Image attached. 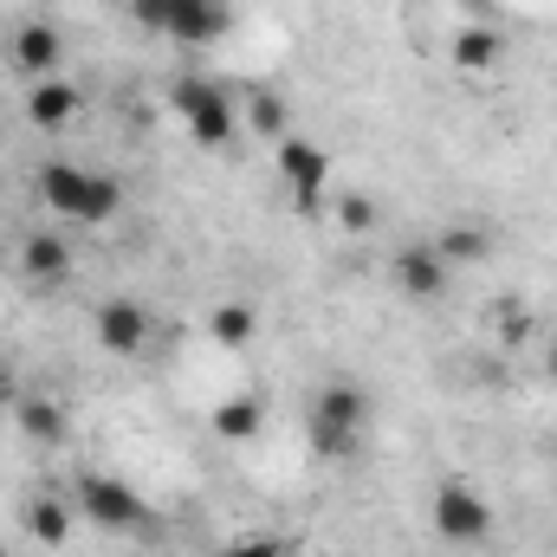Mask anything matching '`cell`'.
Here are the masks:
<instances>
[{
  "label": "cell",
  "instance_id": "cb8c5ba5",
  "mask_svg": "<svg viewBox=\"0 0 557 557\" xmlns=\"http://www.w3.org/2000/svg\"><path fill=\"white\" fill-rule=\"evenodd\" d=\"M545 383L557 389V344H545Z\"/></svg>",
  "mask_w": 557,
  "mask_h": 557
},
{
  "label": "cell",
  "instance_id": "ffe728a7",
  "mask_svg": "<svg viewBox=\"0 0 557 557\" xmlns=\"http://www.w3.org/2000/svg\"><path fill=\"white\" fill-rule=\"evenodd\" d=\"M337 227L357 234V240L376 234V201H370V195H337Z\"/></svg>",
  "mask_w": 557,
  "mask_h": 557
},
{
  "label": "cell",
  "instance_id": "3957f363",
  "mask_svg": "<svg viewBox=\"0 0 557 557\" xmlns=\"http://www.w3.org/2000/svg\"><path fill=\"white\" fill-rule=\"evenodd\" d=\"M363 421H370V396L357 389V383H324L318 396H311V421H305V434H311V447L324 454V460H344V454H357V441H363Z\"/></svg>",
  "mask_w": 557,
  "mask_h": 557
},
{
  "label": "cell",
  "instance_id": "4fadbf2b",
  "mask_svg": "<svg viewBox=\"0 0 557 557\" xmlns=\"http://www.w3.org/2000/svg\"><path fill=\"white\" fill-rule=\"evenodd\" d=\"M78 111H85V91H78L72 78H39V85L26 91V117H33L39 131H72Z\"/></svg>",
  "mask_w": 557,
  "mask_h": 557
},
{
  "label": "cell",
  "instance_id": "7c38bea8",
  "mask_svg": "<svg viewBox=\"0 0 557 557\" xmlns=\"http://www.w3.org/2000/svg\"><path fill=\"white\" fill-rule=\"evenodd\" d=\"M499 59H506V33H499L493 20H467V26L454 33V72L486 78V72H499Z\"/></svg>",
  "mask_w": 557,
  "mask_h": 557
},
{
  "label": "cell",
  "instance_id": "44dd1931",
  "mask_svg": "<svg viewBox=\"0 0 557 557\" xmlns=\"http://www.w3.org/2000/svg\"><path fill=\"white\" fill-rule=\"evenodd\" d=\"M221 557H285V539H273V532H247V539H234Z\"/></svg>",
  "mask_w": 557,
  "mask_h": 557
},
{
  "label": "cell",
  "instance_id": "52a82bcc",
  "mask_svg": "<svg viewBox=\"0 0 557 557\" xmlns=\"http://www.w3.org/2000/svg\"><path fill=\"white\" fill-rule=\"evenodd\" d=\"M273 156H278V182H285V195L311 214V208L324 201V188H331V149H324V143H305V137H278Z\"/></svg>",
  "mask_w": 557,
  "mask_h": 557
},
{
  "label": "cell",
  "instance_id": "30bf717a",
  "mask_svg": "<svg viewBox=\"0 0 557 557\" xmlns=\"http://www.w3.org/2000/svg\"><path fill=\"white\" fill-rule=\"evenodd\" d=\"M59 65H65V39H59V26L26 20V26L13 33V72L39 85V78H59Z\"/></svg>",
  "mask_w": 557,
  "mask_h": 557
},
{
  "label": "cell",
  "instance_id": "5bb4252c",
  "mask_svg": "<svg viewBox=\"0 0 557 557\" xmlns=\"http://www.w3.org/2000/svg\"><path fill=\"white\" fill-rule=\"evenodd\" d=\"M20 525H26V539H33L39 552H65V545H72V499H59V493H33L26 512H20Z\"/></svg>",
  "mask_w": 557,
  "mask_h": 557
},
{
  "label": "cell",
  "instance_id": "8992f818",
  "mask_svg": "<svg viewBox=\"0 0 557 557\" xmlns=\"http://www.w3.org/2000/svg\"><path fill=\"white\" fill-rule=\"evenodd\" d=\"M72 493H78V512H85L98 532H143V525H149L143 493L124 486V480H111V473H78Z\"/></svg>",
  "mask_w": 557,
  "mask_h": 557
},
{
  "label": "cell",
  "instance_id": "ba28073f",
  "mask_svg": "<svg viewBox=\"0 0 557 557\" xmlns=\"http://www.w3.org/2000/svg\"><path fill=\"white\" fill-rule=\"evenodd\" d=\"M447 273H454V267L434 253V240H409V247L389 260V278H396V292H403V298H421V305L447 292Z\"/></svg>",
  "mask_w": 557,
  "mask_h": 557
},
{
  "label": "cell",
  "instance_id": "ac0fdd59",
  "mask_svg": "<svg viewBox=\"0 0 557 557\" xmlns=\"http://www.w3.org/2000/svg\"><path fill=\"white\" fill-rule=\"evenodd\" d=\"M240 124H247L253 137H267V143L292 137V131H285V124H292V111H285V98H278V91H253V98L240 104Z\"/></svg>",
  "mask_w": 557,
  "mask_h": 557
},
{
  "label": "cell",
  "instance_id": "9c48e42d",
  "mask_svg": "<svg viewBox=\"0 0 557 557\" xmlns=\"http://www.w3.org/2000/svg\"><path fill=\"white\" fill-rule=\"evenodd\" d=\"M91 331H98V344H104L111 357H137L156 324H149V311H143L137 298H104L98 318H91Z\"/></svg>",
  "mask_w": 557,
  "mask_h": 557
},
{
  "label": "cell",
  "instance_id": "5b68a950",
  "mask_svg": "<svg viewBox=\"0 0 557 557\" xmlns=\"http://www.w3.org/2000/svg\"><path fill=\"white\" fill-rule=\"evenodd\" d=\"M169 111L188 124V137L201 143V149H227V137L240 131V111H234V98L214 85V78H175L169 85Z\"/></svg>",
  "mask_w": 557,
  "mask_h": 557
},
{
  "label": "cell",
  "instance_id": "603a6c76",
  "mask_svg": "<svg viewBox=\"0 0 557 557\" xmlns=\"http://www.w3.org/2000/svg\"><path fill=\"white\" fill-rule=\"evenodd\" d=\"M13 396H20V389H13V370L0 363V409H13Z\"/></svg>",
  "mask_w": 557,
  "mask_h": 557
},
{
  "label": "cell",
  "instance_id": "9a60e30c",
  "mask_svg": "<svg viewBox=\"0 0 557 557\" xmlns=\"http://www.w3.org/2000/svg\"><path fill=\"white\" fill-rule=\"evenodd\" d=\"M434 253L447 267H480V260H493V227L486 221H447L434 234Z\"/></svg>",
  "mask_w": 557,
  "mask_h": 557
},
{
  "label": "cell",
  "instance_id": "6da1fadb",
  "mask_svg": "<svg viewBox=\"0 0 557 557\" xmlns=\"http://www.w3.org/2000/svg\"><path fill=\"white\" fill-rule=\"evenodd\" d=\"M39 201L72 227H98L124 208V182L104 175V169H85V162H46L39 169Z\"/></svg>",
  "mask_w": 557,
  "mask_h": 557
},
{
  "label": "cell",
  "instance_id": "8fae6325",
  "mask_svg": "<svg viewBox=\"0 0 557 557\" xmlns=\"http://www.w3.org/2000/svg\"><path fill=\"white\" fill-rule=\"evenodd\" d=\"M20 278H33V285L72 278V240H65L59 227H33V234L20 240Z\"/></svg>",
  "mask_w": 557,
  "mask_h": 557
},
{
  "label": "cell",
  "instance_id": "7a4b0ae2",
  "mask_svg": "<svg viewBox=\"0 0 557 557\" xmlns=\"http://www.w3.org/2000/svg\"><path fill=\"white\" fill-rule=\"evenodd\" d=\"M131 20L175 46H214V39H227L234 7L227 0H131Z\"/></svg>",
  "mask_w": 557,
  "mask_h": 557
},
{
  "label": "cell",
  "instance_id": "2e32d148",
  "mask_svg": "<svg viewBox=\"0 0 557 557\" xmlns=\"http://www.w3.org/2000/svg\"><path fill=\"white\" fill-rule=\"evenodd\" d=\"M13 421H20V434L26 441H39V447H59L65 441V409L52 403V396H13Z\"/></svg>",
  "mask_w": 557,
  "mask_h": 557
},
{
  "label": "cell",
  "instance_id": "277c9868",
  "mask_svg": "<svg viewBox=\"0 0 557 557\" xmlns=\"http://www.w3.org/2000/svg\"><path fill=\"white\" fill-rule=\"evenodd\" d=\"M428 525H434L441 545H454V552H480V545L493 539L499 512H493L486 493H473L467 480H441L434 499H428Z\"/></svg>",
  "mask_w": 557,
  "mask_h": 557
},
{
  "label": "cell",
  "instance_id": "7402d4cb",
  "mask_svg": "<svg viewBox=\"0 0 557 557\" xmlns=\"http://www.w3.org/2000/svg\"><path fill=\"white\" fill-rule=\"evenodd\" d=\"M532 331H539V318H532V311H499V337H506V344H525Z\"/></svg>",
  "mask_w": 557,
  "mask_h": 557
},
{
  "label": "cell",
  "instance_id": "d4e9b609",
  "mask_svg": "<svg viewBox=\"0 0 557 557\" xmlns=\"http://www.w3.org/2000/svg\"><path fill=\"white\" fill-rule=\"evenodd\" d=\"M0 557H7V552H0Z\"/></svg>",
  "mask_w": 557,
  "mask_h": 557
},
{
  "label": "cell",
  "instance_id": "d6986e66",
  "mask_svg": "<svg viewBox=\"0 0 557 557\" xmlns=\"http://www.w3.org/2000/svg\"><path fill=\"white\" fill-rule=\"evenodd\" d=\"M260 421H267V409H260L253 396H227V403H214V434H227V441H253Z\"/></svg>",
  "mask_w": 557,
  "mask_h": 557
},
{
  "label": "cell",
  "instance_id": "e0dca14e",
  "mask_svg": "<svg viewBox=\"0 0 557 557\" xmlns=\"http://www.w3.org/2000/svg\"><path fill=\"white\" fill-rule=\"evenodd\" d=\"M253 331H260V318H253V305H214L208 311V337L221 344V350H240V344H253Z\"/></svg>",
  "mask_w": 557,
  "mask_h": 557
}]
</instances>
